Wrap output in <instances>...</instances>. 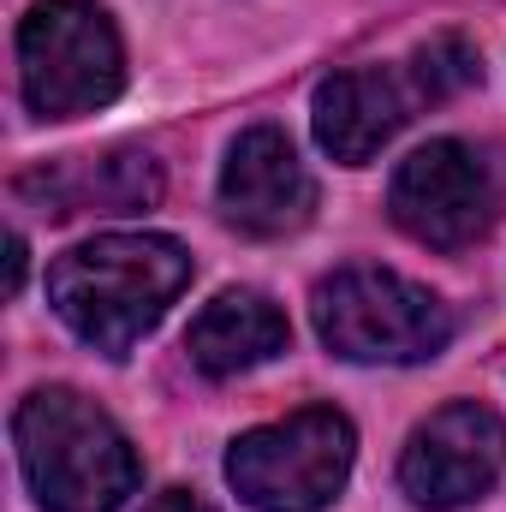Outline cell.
Instances as JSON below:
<instances>
[{"label": "cell", "mask_w": 506, "mask_h": 512, "mask_svg": "<svg viewBox=\"0 0 506 512\" xmlns=\"http://www.w3.org/2000/svg\"><path fill=\"white\" fill-rule=\"evenodd\" d=\"M316 334L346 364H423L453 340V310L393 274V268H340L310 298Z\"/></svg>", "instance_id": "4"}, {"label": "cell", "mask_w": 506, "mask_h": 512, "mask_svg": "<svg viewBox=\"0 0 506 512\" xmlns=\"http://www.w3.org/2000/svg\"><path fill=\"white\" fill-rule=\"evenodd\" d=\"M18 90L36 120H84L126 90V48L96 0H36L18 24Z\"/></svg>", "instance_id": "3"}, {"label": "cell", "mask_w": 506, "mask_h": 512, "mask_svg": "<svg viewBox=\"0 0 506 512\" xmlns=\"http://www.w3.org/2000/svg\"><path fill=\"white\" fill-rule=\"evenodd\" d=\"M358 459V429L334 405H304L233 441L227 483L256 512H322L340 501Z\"/></svg>", "instance_id": "5"}, {"label": "cell", "mask_w": 506, "mask_h": 512, "mask_svg": "<svg viewBox=\"0 0 506 512\" xmlns=\"http://www.w3.org/2000/svg\"><path fill=\"white\" fill-rule=\"evenodd\" d=\"M316 179L304 173L292 137L280 126H251L227 149L221 167V215L251 239H286L310 221Z\"/></svg>", "instance_id": "8"}, {"label": "cell", "mask_w": 506, "mask_h": 512, "mask_svg": "<svg viewBox=\"0 0 506 512\" xmlns=\"http://www.w3.org/2000/svg\"><path fill=\"white\" fill-rule=\"evenodd\" d=\"M12 447L30 495L48 512H114L143 477L126 429L72 387H36L12 411Z\"/></svg>", "instance_id": "2"}, {"label": "cell", "mask_w": 506, "mask_h": 512, "mask_svg": "<svg viewBox=\"0 0 506 512\" xmlns=\"http://www.w3.org/2000/svg\"><path fill=\"white\" fill-rule=\"evenodd\" d=\"M18 191L42 197L48 221L84 215V209H96V215H131V209H149L161 197V167L143 149H120V155H102V161L42 167V173L18 179Z\"/></svg>", "instance_id": "10"}, {"label": "cell", "mask_w": 506, "mask_h": 512, "mask_svg": "<svg viewBox=\"0 0 506 512\" xmlns=\"http://www.w3.org/2000/svg\"><path fill=\"white\" fill-rule=\"evenodd\" d=\"M417 108H423V90H417L411 66H352V72H334L316 90L310 126H316V143L334 161L364 167L376 149H387L399 137V126Z\"/></svg>", "instance_id": "9"}, {"label": "cell", "mask_w": 506, "mask_h": 512, "mask_svg": "<svg viewBox=\"0 0 506 512\" xmlns=\"http://www.w3.org/2000/svg\"><path fill=\"white\" fill-rule=\"evenodd\" d=\"M405 66H411L423 102H453L459 90L483 84V60H477V48H471L465 36H429Z\"/></svg>", "instance_id": "12"}, {"label": "cell", "mask_w": 506, "mask_h": 512, "mask_svg": "<svg viewBox=\"0 0 506 512\" xmlns=\"http://www.w3.org/2000/svg\"><path fill=\"white\" fill-rule=\"evenodd\" d=\"M292 340L286 316L262 292H221L185 334V352L203 376H245L256 364L280 358Z\"/></svg>", "instance_id": "11"}, {"label": "cell", "mask_w": 506, "mask_h": 512, "mask_svg": "<svg viewBox=\"0 0 506 512\" xmlns=\"http://www.w3.org/2000/svg\"><path fill=\"white\" fill-rule=\"evenodd\" d=\"M506 471V423L501 411L477 405V399H453L435 417H423L399 453V489L417 507L453 512L471 507L495 489Z\"/></svg>", "instance_id": "7"}, {"label": "cell", "mask_w": 506, "mask_h": 512, "mask_svg": "<svg viewBox=\"0 0 506 512\" xmlns=\"http://www.w3.org/2000/svg\"><path fill=\"white\" fill-rule=\"evenodd\" d=\"M387 209L399 221V233H411L429 251H465L495 227L501 191L489 161L459 143V137H435L423 149H411L387 185Z\"/></svg>", "instance_id": "6"}, {"label": "cell", "mask_w": 506, "mask_h": 512, "mask_svg": "<svg viewBox=\"0 0 506 512\" xmlns=\"http://www.w3.org/2000/svg\"><path fill=\"white\" fill-rule=\"evenodd\" d=\"M185 286L191 251L167 233H102L54 256L48 268L54 316L102 358H126Z\"/></svg>", "instance_id": "1"}, {"label": "cell", "mask_w": 506, "mask_h": 512, "mask_svg": "<svg viewBox=\"0 0 506 512\" xmlns=\"http://www.w3.org/2000/svg\"><path fill=\"white\" fill-rule=\"evenodd\" d=\"M24 286V239L12 233V245H6V292H18Z\"/></svg>", "instance_id": "14"}, {"label": "cell", "mask_w": 506, "mask_h": 512, "mask_svg": "<svg viewBox=\"0 0 506 512\" xmlns=\"http://www.w3.org/2000/svg\"><path fill=\"white\" fill-rule=\"evenodd\" d=\"M143 512H215V507H209L203 495H191V489H161Z\"/></svg>", "instance_id": "13"}]
</instances>
